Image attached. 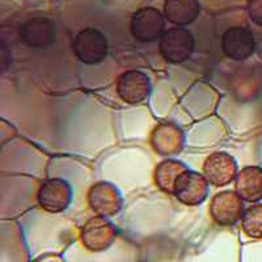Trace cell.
Masks as SVG:
<instances>
[{"label":"cell","instance_id":"obj_1","mask_svg":"<svg viewBox=\"0 0 262 262\" xmlns=\"http://www.w3.org/2000/svg\"><path fill=\"white\" fill-rule=\"evenodd\" d=\"M194 37L191 32L182 27L165 30L159 39V53L164 60L179 64L191 57L194 51Z\"/></svg>","mask_w":262,"mask_h":262},{"label":"cell","instance_id":"obj_2","mask_svg":"<svg viewBox=\"0 0 262 262\" xmlns=\"http://www.w3.org/2000/svg\"><path fill=\"white\" fill-rule=\"evenodd\" d=\"M72 51L84 64H98L107 55V39L98 29L84 28L75 36Z\"/></svg>","mask_w":262,"mask_h":262},{"label":"cell","instance_id":"obj_3","mask_svg":"<svg viewBox=\"0 0 262 262\" xmlns=\"http://www.w3.org/2000/svg\"><path fill=\"white\" fill-rule=\"evenodd\" d=\"M130 32L137 41L143 43L158 41L165 33V16L158 8L143 7L131 17Z\"/></svg>","mask_w":262,"mask_h":262},{"label":"cell","instance_id":"obj_4","mask_svg":"<svg viewBox=\"0 0 262 262\" xmlns=\"http://www.w3.org/2000/svg\"><path fill=\"white\" fill-rule=\"evenodd\" d=\"M244 211V201L236 191L231 190L215 194L209 207L212 221L217 226L223 227L235 226L238 221H242Z\"/></svg>","mask_w":262,"mask_h":262},{"label":"cell","instance_id":"obj_5","mask_svg":"<svg viewBox=\"0 0 262 262\" xmlns=\"http://www.w3.org/2000/svg\"><path fill=\"white\" fill-rule=\"evenodd\" d=\"M37 200L42 210L58 214L64 211L71 203L72 189L66 180L48 179L39 186Z\"/></svg>","mask_w":262,"mask_h":262},{"label":"cell","instance_id":"obj_6","mask_svg":"<svg viewBox=\"0 0 262 262\" xmlns=\"http://www.w3.org/2000/svg\"><path fill=\"white\" fill-rule=\"evenodd\" d=\"M117 228L105 216L91 217L81 228L80 238L84 247L91 252H102L114 243Z\"/></svg>","mask_w":262,"mask_h":262},{"label":"cell","instance_id":"obj_7","mask_svg":"<svg viewBox=\"0 0 262 262\" xmlns=\"http://www.w3.org/2000/svg\"><path fill=\"white\" fill-rule=\"evenodd\" d=\"M173 195L186 206H198L209 195V181L203 174L186 169L177 179Z\"/></svg>","mask_w":262,"mask_h":262},{"label":"cell","instance_id":"obj_8","mask_svg":"<svg viewBox=\"0 0 262 262\" xmlns=\"http://www.w3.org/2000/svg\"><path fill=\"white\" fill-rule=\"evenodd\" d=\"M151 81L147 74L139 70H130L119 75L116 91L126 104H140L151 95Z\"/></svg>","mask_w":262,"mask_h":262},{"label":"cell","instance_id":"obj_9","mask_svg":"<svg viewBox=\"0 0 262 262\" xmlns=\"http://www.w3.org/2000/svg\"><path fill=\"white\" fill-rule=\"evenodd\" d=\"M88 205L100 216H114L122 209V195L111 182H97L88 190Z\"/></svg>","mask_w":262,"mask_h":262},{"label":"cell","instance_id":"obj_10","mask_svg":"<svg viewBox=\"0 0 262 262\" xmlns=\"http://www.w3.org/2000/svg\"><path fill=\"white\" fill-rule=\"evenodd\" d=\"M256 39L253 32L244 27L229 28L222 37V51L227 58L245 60L253 55Z\"/></svg>","mask_w":262,"mask_h":262},{"label":"cell","instance_id":"obj_11","mask_svg":"<svg viewBox=\"0 0 262 262\" xmlns=\"http://www.w3.org/2000/svg\"><path fill=\"white\" fill-rule=\"evenodd\" d=\"M203 176L214 186H226L237 176V163L227 152H214L203 163Z\"/></svg>","mask_w":262,"mask_h":262},{"label":"cell","instance_id":"obj_12","mask_svg":"<svg viewBox=\"0 0 262 262\" xmlns=\"http://www.w3.org/2000/svg\"><path fill=\"white\" fill-rule=\"evenodd\" d=\"M55 24L48 17H33L20 29V41L30 49H46L55 41Z\"/></svg>","mask_w":262,"mask_h":262},{"label":"cell","instance_id":"obj_13","mask_svg":"<svg viewBox=\"0 0 262 262\" xmlns=\"http://www.w3.org/2000/svg\"><path fill=\"white\" fill-rule=\"evenodd\" d=\"M149 142L152 148L160 155H176L184 147L185 134L174 123L164 122L156 126L155 130L152 131Z\"/></svg>","mask_w":262,"mask_h":262},{"label":"cell","instance_id":"obj_14","mask_svg":"<svg viewBox=\"0 0 262 262\" xmlns=\"http://www.w3.org/2000/svg\"><path fill=\"white\" fill-rule=\"evenodd\" d=\"M235 191L243 201L256 203L262 200V168L257 165L243 168L235 179Z\"/></svg>","mask_w":262,"mask_h":262},{"label":"cell","instance_id":"obj_15","mask_svg":"<svg viewBox=\"0 0 262 262\" xmlns=\"http://www.w3.org/2000/svg\"><path fill=\"white\" fill-rule=\"evenodd\" d=\"M201 6L198 0H165L164 16L170 24L186 27L200 15Z\"/></svg>","mask_w":262,"mask_h":262},{"label":"cell","instance_id":"obj_16","mask_svg":"<svg viewBox=\"0 0 262 262\" xmlns=\"http://www.w3.org/2000/svg\"><path fill=\"white\" fill-rule=\"evenodd\" d=\"M189 169L184 163L177 160H164L155 169V184L160 190L173 194L174 184L182 172Z\"/></svg>","mask_w":262,"mask_h":262},{"label":"cell","instance_id":"obj_17","mask_svg":"<svg viewBox=\"0 0 262 262\" xmlns=\"http://www.w3.org/2000/svg\"><path fill=\"white\" fill-rule=\"evenodd\" d=\"M240 222L243 232L248 237L262 240V203H254L247 207Z\"/></svg>","mask_w":262,"mask_h":262},{"label":"cell","instance_id":"obj_18","mask_svg":"<svg viewBox=\"0 0 262 262\" xmlns=\"http://www.w3.org/2000/svg\"><path fill=\"white\" fill-rule=\"evenodd\" d=\"M247 13L254 25L262 28V0H248Z\"/></svg>","mask_w":262,"mask_h":262}]
</instances>
